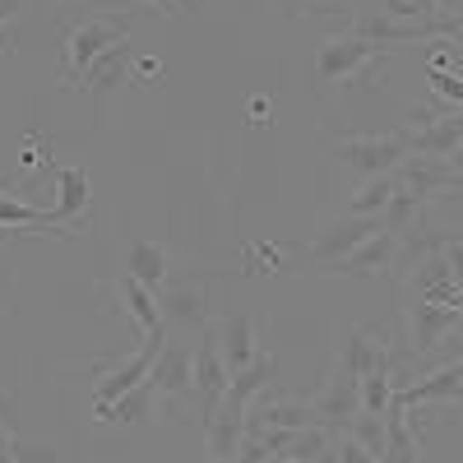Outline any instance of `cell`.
Wrapping results in <instances>:
<instances>
[{"instance_id": "1", "label": "cell", "mask_w": 463, "mask_h": 463, "mask_svg": "<svg viewBox=\"0 0 463 463\" xmlns=\"http://www.w3.org/2000/svg\"><path fill=\"white\" fill-rule=\"evenodd\" d=\"M412 269V283H408V306H403V320H408V353L412 357H431L445 338H454L463 329V292L449 274L445 255H421Z\"/></svg>"}, {"instance_id": "2", "label": "cell", "mask_w": 463, "mask_h": 463, "mask_svg": "<svg viewBox=\"0 0 463 463\" xmlns=\"http://www.w3.org/2000/svg\"><path fill=\"white\" fill-rule=\"evenodd\" d=\"M380 61H384V47L366 43V37H357L353 28L334 33L316 52V84L320 89H353L357 80H366V74L380 70Z\"/></svg>"}, {"instance_id": "3", "label": "cell", "mask_w": 463, "mask_h": 463, "mask_svg": "<svg viewBox=\"0 0 463 463\" xmlns=\"http://www.w3.org/2000/svg\"><path fill=\"white\" fill-rule=\"evenodd\" d=\"M121 43H130V19H102V14H93L84 24H74L65 33V47H61V84L65 89H80L89 65L102 52L121 47Z\"/></svg>"}, {"instance_id": "4", "label": "cell", "mask_w": 463, "mask_h": 463, "mask_svg": "<svg viewBox=\"0 0 463 463\" xmlns=\"http://www.w3.org/2000/svg\"><path fill=\"white\" fill-rule=\"evenodd\" d=\"M316 412H320V427L325 431H347L353 427V417L362 412V371L353 366V357H347V347L338 343V353L325 371V384L316 390Z\"/></svg>"}, {"instance_id": "5", "label": "cell", "mask_w": 463, "mask_h": 463, "mask_svg": "<svg viewBox=\"0 0 463 463\" xmlns=\"http://www.w3.org/2000/svg\"><path fill=\"white\" fill-rule=\"evenodd\" d=\"M163 343H167L163 334H148L139 353H130L126 362H102L93 371V412H98V421H107L111 403L121 399V394H130L139 380H148L153 362H158V353H163Z\"/></svg>"}, {"instance_id": "6", "label": "cell", "mask_w": 463, "mask_h": 463, "mask_svg": "<svg viewBox=\"0 0 463 463\" xmlns=\"http://www.w3.org/2000/svg\"><path fill=\"white\" fill-rule=\"evenodd\" d=\"M334 158L343 167L362 172V176H394L403 167V158H412V153H408L403 130H384V135H347V139H338Z\"/></svg>"}, {"instance_id": "7", "label": "cell", "mask_w": 463, "mask_h": 463, "mask_svg": "<svg viewBox=\"0 0 463 463\" xmlns=\"http://www.w3.org/2000/svg\"><path fill=\"white\" fill-rule=\"evenodd\" d=\"M232 384V371L222 362V347H218V329H200V347H195V403H200V417L209 421Z\"/></svg>"}, {"instance_id": "8", "label": "cell", "mask_w": 463, "mask_h": 463, "mask_svg": "<svg viewBox=\"0 0 463 463\" xmlns=\"http://www.w3.org/2000/svg\"><path fill=\"white\" fill-rule=\"evenodd\" d=\"M148 380L158 390V403H167V408H176L181 399H195V353L185 343H163Z\"/></svg>"}, {"instance_id": "9", "label": "cell", "mask_w": 463, "mask_h": 463, "mask_svg": "<svg viewBox=\"0 0 463 463\" xmlns=\"http://www.w3.org/2000/svg\"><path fill=\"white\" fill-rule=\"evenodd\" d=\"M329 274H347V279H384V274H399V237L380 227L375 237L362 241L353 255L334 260Z\"/></svg>"}, {"instance_id": "10", "label": "cell", "mask_w": 463, "mask_h": 463, "mask_svg": "<svg viewBox=\"0 0 463 463\" xmlns=\"http://www.w3.org/2000/svg\"><path fill=\"white\" fill-rule=\"evenodd\" d=\"M0 227H10V237H80V227L56 218V209H33L14 190L0 195Z\"/></svg>"}, {"instance_id": "11", "label": "cell", "mask_w": 463, "mask_h": 463, "mask_svg": "<svg viewBox=\"0 0 463 463\" xmlns=\"http://www.w3.org/2000/svg\"><path fill=\"white\" fill-rule=\"evenodd\" d=\"M445 399H463V353L445 366H436L431 375H421L412 384H394V403L399 408H417V403H445Z\"/></svg>"}, {"instance_id": "12", "label": "cell", "mask_w": 463, "mask_h": 463, "mask_svg": "<svg viewBox=\"0 0 463 463\" xmlns=\"http://www.w3.org/2000/svg\"><path fill=\"white\" fill-rule=\"evenodd\" d=\"M380 232V218H357V213H343V218H334L320 237L311 241V255L320 260V264H334V260H343V255H353L362 241H371Z\"/></svg>"}, {"instance_id": "13", "label": "cell", "mask_w": 463, "mask_h": 463, "mask_svg": "<svg viewBox=\"0 0 463 463\" xmlns=\"http://www.w3.org/2000/svg\"><path fill=\"white\" fill-rule=\"evenodd\" d=\"M421 445H427V427L417 421V412L390 403V412H384V458L380 463H421Z\"/></svg>"}, {"instance_id": "14", "label": "cell", "mask_w": 463, "mask_h": 463, "mask_svg": "<svg viewBox=\"0 0 463 463\" xmlns=\"http://www.w3.org/2000/svg\"><path fill=\"white\" fill-rule=\"evenodd\" d=\"M246 421L255 427H279V431H306V427H320V412L311 399H274V394H260L246 412Z\"/></svg>"}, {"instance_id": "15", "label": "cell", "mask_w": 463, "mask_h": 463, "mask_svg": "<svg viewBox=\"0 0 463 463\" xmlns=\"http://www.w3.org/2000/svg\"><path fill=\"white\" fill-rule=\"evenodd\" d=\"M218 347H222V362H227V371H232V375L246 371V366L264 353V338H260L255 316H246V311L227 316V320L218 325Z\"/></svg>"}, {"instance_id": "16", "label": "cell", "mask_w": 463, "mask_h": 463, "mask_svg": "<svg viewBox=\"0 0 463 463\" xmlns=\"http://www.w3.org/2000/svg\"><path fill=\"white\" fill-rule=\"evenodd\" d=\"M130 80H135V47H130V43H121V47L102 52V56L89 65L84 89H89V98H93V102H102L111 89H121V84H130Z\"/></svg>"}, {"instance_id": "17", "label": "cell", "mask_w": 463, "mask_h": 463, "mask_svg": "<svg viewBox=\"0 0 463 463\" xmlns=\"http://www.w3.org/2000/svg\"><path fill=\"white\" fill-rule=\"evenodd\" d=\"M56 185H61V200H56V218L80 227L84 213H89V200H93V181L84 167H56Z\"/></svg>"}, {"instance_id": "18", "label": "cell", "mask_w": 463, "mask_h": 463, "mask_svg": "<svg viewBox=\"0 0 463 463\" xmlns=\"http://www.w3.org/2000/svg\"><path fill=\"white\" fill-rule=\"evenodd\" d=\"M158 311H163V325H181V329H209V297L195 292V288H167L163 301H158Z\"/></svg>"}, {"instance_id": "19", "label": "cell", "mask_w": 463, "mask_h": 463, "mask_svg": "<svg viewBox=\"0 0 463 463\" xmlns=\"http://www.w3.org/2000/svg\"><path fill=\"white\" fill-rule=\"evenodd\" d=\"M241 445H246V417L232 412V408H218L204 421V449H209V458H237Z\"/></svg>"}, {"instance_id": "20", "label": "cell", "mask_w": 463, "mask_h": 463, "mask_svg": "<svg viewBox=\"0 0 463 463\" xmlns=\"http://www.w3.org/2000/svg\"><path fill=\"white\" fill-rule=\"evenodd\" d=\"M421 213H427V195H417V190L394 181V200H390V209L380 213V227L394 232V237L403 241V237H412V232L421 227Z\"/></svg>"}, {"instance_id": "21", "label": "cell", "mask_w": 463, "mask_h": 463, "mask_svg": "<svg viewBox=\"0 0 463 463\" xmlns=\"http://www.w3.org/2000/svg\"><path fill=\"white\" fill-rule=\"evenodd\" d=\"M390 403H394V353L384 347L380 362L362 375V412L384 417V412H390Z\"/></svg>"}, {"instance_id": "22", "label": "cell", "mask_w": 463, "mask_h": 463, "mask_svg": "<svg viewBox=\"0 0 463 463\" xmlns=\"http://www.w3.org/2000/svg\"><path fill=\"white\" fill-rule=\"evenodd\" d=\"M126 274H130L135 283H144V288L158 292V288L167 283V246H158V241H135L130 255H126Z\"/></svg>"}, {"instance_id": "23", "label": "cell", "mask_w": 463, "mask_h": 463, "mask_svg": "<svg viewBox=\"0 0 463 463\" xmlns=\"http://www.w3.org/2000/svg\"><path fill=\"white\" fill-rule=\"evenodd\" d=\"M121 301H126V311L139 320L144 338L148 334H163V311H158V292H153V288H144L130 274H121Z\"/></svg>"}, {"instance_id": "24", "label": "cell", "mask_w": 463, "mask_h": 463, "mask_svg": "<svg viewBox=\"0 0 463 463\" xmlns=\"http://www.w3.org/2000/svg\"><path fill=\"white\" fill-rule=\"evenodd\" d=\"M394 200V176H366L362 190L353 200H347V213H357V218H380L384 209H390Z\"/></svg>"}, {"instance_id": "25", "label": "cell", "mask_w": 463, "mask_h": 463, "mask_svg": "<svg viewBox=\"0 0 463 463\" xmlns=\"http://www.w3.org/2000/svg\"><path fill=\"white\" fill-rule=\"evenodd\" d=\"M153 403H158V390H153V380H139L130 394H121V399L111 403L107 421H144V417L153 412Z\"/></svg>"}, {"instance_id": "26", "label": "cell", "mask_w": 463, "mask_h": 463, "mask_svg": "<svg viewBox=\"0 0 463 463\" xmlns=\"http://www.w3.org/2000/svg\"><path fill=\"white\" fill-rule=\"evenodd\" d=\"M347 431H353L375 458H384V417H371V412H357L353 417V427H347Z\"/></svg>"}, {"instance_id": "27", "label": "cell", "mask_w": 463, "mask_h": 463, "mask_svg": "<svg viewBox=\"0 0 463 463\" xmlns=\"http://www.w3.org/2000/svg\"><path fill=\"white\" fill-rule=\"evenodd\" d=\"M427 84H431V93H436L440 102H449V107H463V80H458V74H449V70L431 65V70H427Z\"/></svg>"}, {"instance_id": "28", "label": "cell", "mask_w": 463, "mask_h": 463, "mask_svg": "<svg viewBox=\"0 0 463 463\" xmlns=\"http://www.w3.org/2000/svg\"><path fill=\"white\" fill-rule=\"evenodd\" d=\"M380 14H390V19H436V0H380Z\"/></svg>"}, {"instance_id": "29", "label": "cell", "mask_w": 463, "mask_h": 463, "mask_svg": "<svg viewBox=\"0 0 463 463\" xmlns=\"http://www.w3.org/2000/svg\"><path fill=\"white\" fill-rule=\"evenodd\" d=\"M10 454H14L19 463H65L56 449H47V445H33V440H24V436H14V440H10Z\"/></svg>"}, {"instance_id": "30", "label": "cell", "mask_w": 463, "mask_h": 463, "mask_svg": "<svg viewBox=\"0 0 463 463\" xmlns=\"http://www.w3.org/2000/svg\"><path fill=\"white\" fill-rule=\"evenodd\" d=\"M440 255H445V264H449V274H454V283H458V292H463V237H445Z\"/></svg>"}, {"instance_id": "31", "label": "cell", "mask_w": 463, "mask_h": 463, "mask_svg": "<svg viewBox=\"0 0 463 463\" xmlns=\"http://www.w3.org/2000/svg\"><path fill=\"white\" fill-rule=\"evenodd\" d=\"M14 19H19V0H0V56H14V43H5Z\"/></svg>"}, {"instance_id": "32", "label": "cell", "mask_w": 463, "mask_h": 463, "mask_svg": "<svg viewBox=\"0 0 463 463\" xmlns=\"http://www.w3.org/2000/svg\"><path fill=\"white\" fill-rule=\"evenodd\" d=\"M279 5H288L292 14H338V0H279Z\"/></svg>"}, {"instance_id": "33", "label": "cell", "mask_w": 463, "mask_h": 463, "mask_svg": "<svg viewBox=\"0 0 463 463\" xmlns=\"http://www.w3.org/2000/svg\"><path fill=\"white\" fill-rule=\"evenodd\" d=\"M445 167H449V181H454V176L463 172V139L454 144V153H449V158H445Z\"/></svg>"}, {"instance_id": "34", "label": "cell", "mask_w": 463, "mask_h": 463, "mask_svg": "<svg viewBox=\"0 0 463 463\" xmlns=\"http://www.w3.org/2000/svg\"><path fill=\"white\" fill-rule=\"evenodd\" d=\"M153 10H167V14H181V5H190V0H148Z\"/></svg>"}, {"instance_id": "35", "label": "cell", "mask_w": 463, "mask_h": 463, "mask_svg": "<svg viewBox=\"0 0 463 463\" xmlns=\"http://www.w3.org/2000/svg\"><path fill=\"white\" fill-rule=\"evenodd\" d=\"M14 431H10V421H5V408H0V449H10Z\"/></svg>"}, {"instance_id": "36", "label": "cell", "mask_w": 463, "mask_h": 463, "mask_svg": "<svg viewBox=\"0 0 463 463\" xmlns=\"http://www.w3.org/2000/svg\"><path fill=\"white\" fill-rule=\"evenodd\" d=\"M436 14H463V0H436Z\"/></svg>"}, {"instance_id": "37", "label": "cell", "mask_w": 463, "mask_h": 463, "mask_svg": "<svg viewBox=\"0 0 463 463\" xmlns=\"http://www.w3.org/2000/svg\"><path fill=\"white\" fill-rule=\"evenodd\" d=\"M316 463H343V458H338V449H334V440H329V445H325V454H320V458H316Z\"/></svg>"}, {"instance_id": "38", "label": "cell", "mask_w": 463, "mask_h": 463, "mask_svg": "<svg viewBox=\"0 0 463 463\" xmlns=\"http://www.w3.org/2000/svg\"><path fill=\"white\" fill-rule=\"evenodd\" d=\"M0 463H19V458H14L10 449H0Z\"/></svg>"}, {"instance_id": "39", "label": "cell", "mask_w": 463, "mask_h": 463, "mask_svg": "<svg viewBox=\"0 0 463 463\" xmlns=\"http://www.w3.org/2000/svg\"><path fill=\"white\" fill-rule=\"evenodd\" d=\"M209 463H241V458H209Z\"/></svg>"}, {"instance_id": "40", "label": "cell", "mask_w": 463, "mask_h": 463, "mask_svg": "<svg viewBox=\"0 0 463 463\" xmlns=\"http://www.w3.org/2000/svg\"><path fill=\"white\" fill-rule=\"evenodd\" d=\"M269 463H297V458H269Z\"/></svg>"}, {"instance_id": "41", "label": "cell", "mask_w": 463, "mask_h": 463, "mask_svg": "<svg viewBox=\"0 0 463 463\" xmlns=\"http://www.w3.org/2000/svg\"><path fill=\"white\" fill-rule=\"evenodd\" d=\"M0 195H5V185H0Z\"/></svg>"}, {"instance_id": "42", "label": "cell", "mask_w": 463, "mask_h": 463, "mask_svg": "<svg viewBox=\"0 0 463 463\" xmlns=\"http://www.w3.org/2000/svg\"><path fill=\"white\" fill-rule=\"evenodd\" d=\"M458 353H463V347H458Z\"/></svg>"}]
</instances>
